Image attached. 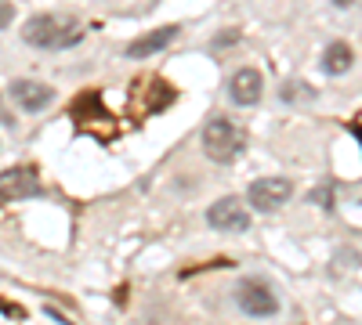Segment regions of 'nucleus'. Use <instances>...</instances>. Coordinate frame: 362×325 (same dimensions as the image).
<instances>
[{"label": "nucleus", "mask_w": 362, "mask_h": 325, "mask_svg": "<svg viewBox=\"0 0 362 325\" xmlns=\"http://www.w3.org/2000/svg\"><path fill=\"white\" fill-rule=\"evenodd\" d=\"M22 40L37 51H69L83 40V22L73 15L40 11L22 25Z\"/></svg>", "instance_id": "obj_1"}, {"label": "nucleus", "mask_w": 362, "mask_h": 325, "mask_svg": "<svg viewBox=\"0 0 362 325\" xmlns=\"http://www.w3.org/2000/svg\"><path fill=\"white\" fill-rule=\"evenodd\" d=\"M199 141H203V152L214 159V163H232V159L243 156V149H247L243 127L225 120V116H214V120L203 127V137Z\"/></svg>", "instance_id": "obj_2"}, {"label": "nucleus", "mask_w": 362, "mask_h": 325, "mask_svg": "<svg viewBox=\"0 0 362 325\" xmlns=\"http://www.w3.org/2000/svg\"><path fill=\"white\" fill-rule=\"evenodd\" d=\"M232 297H235L239 311L250 314V318H272V314H279L276 289H272L268 282H261V278H239Z\"/></svg>", "instance_id": "obj_3"}, {"label": "nucleus", "mask_w": 362, "mask_h": 325, "mask_svg": "<svg viewBox=\"0 0 362 325\" xmlns=\"http://www.w3.org/2000/svg\"><path fill=\"white\" fill-rule=\"evenodd\" d=\"M290 195H293V185L286 181V177H257V181L247 188V202L261 214L279 210L283 202H290Z\"/></svg>", "instance_id": "obj_4"}, {"label": "nucleus", "mask_w": 362, "mask_h": 325, "mask_svg": "<svg viewBox=\"0 0 362 325\" xmlns=\"http://www.w3.org/2000/svg\"><path fill=\"white\" fill-rule=\"evenodd\" d=\"M40 195V173L33 166H8L0 173V202H18Z\"/></svg>", "instance_id": "obj_5"}, {"label": "nucleus", "mask_w": 362, "mask_h": 325, "mask_svg": "<svg viewBox=\"0 0 362 325\" xmlns=\"http://www.w3.org/2000/svg\"><path fill=\"white\" fill-rule=\"evenodd\" d=\"M8 98L22 109V112H29V116H37V112H44V109H51L54 105V91L47 83H40V80H15L11 87H8Z\"/></svg>", "instance_id": "obj_6"}, {"label": "nucleus", "mask_w": 362, "mask_h": 325, "mask_svg": "<svg viewBox=\"0 0 362 325\" xmlns=\"http://www.w3.org/2000/svg\"><path fill=\"white\" fill-rule=\"evenodd\" d=\"M206 224L214 231H247L250 228V214H247V206L239 202L235 195H225V199H218L206 210Z\"/></svg>", "instance_id": "obj_7"}, {"label": "nucleus", "mask_w": 362, "mask_h": 325, "mask_svg": "<svg viewBox=\"0 0 362 325\" xmlns=\"http://www.w3.org/2000/svg\"><path fill=\"white\" fill-rule=\"evenodd\" d=\"M261 94H264V80H261L257 69L247 66V69H235V73H232V80H228V98H232L235 105L250 109V105L261 102Z\"/></svg>", "instance_id": "obj_8"}, {"label": "nucleus", "mask_w": 362, "mask_h": 325, "mask_svg": "<svg viewBox=\"0 0 362 325\" xmlns=\"http://www.w3.org/2000/svg\"><path fill=\"white\" fill-rule=\"evenodd\" d=\"M177 37H181L177 25H160V29H153V33H145V37L131 40L124 54L134 58V62H141V58H153V54H160L163 47H170V40H177Z\"/></svg>", "instance_id": "obj_9"}, {"label": "nucleus", "mask_w": 362, "mask_h": 325, "mask_svg": "<svg viewBox=\"0 0 362 325\" xmlns=\"http://www.w3.org/2000/svg\"><path fill=\"white\" fill-rule=\"evenodd\" d=\"M351 62H355V54H351V47H348L344 40H329V44H326V51H322V69H326L329 76H344V73L351 69Z\"/></svg>", "instance_id": "obj_10"}, {"label": "nucleus", "mask_w": 362, "mask_h": 325, "mask_svg": "<svg viewBox=\"0 0 362 325\" xmlns=\"http://www.w3.org/2000/svg\"><path fill=\"white\" fill-rule=\"evenodd\" d=\"M293 94H305V98H312V91H308V87L305 83H283V102H293Z\"/></svg>", "instance_id": "obj_11"}, {"label": "nucleus", "mask_w": 362, "mask_h": 325, "mask_svg": "<svg viewBox=\"0 0 362 325\" xmlns=\"http://www.w3.org/2000/svg\"><path fill=\"white\" fill-rule=\"evenodd\" d=\"M11 18H15V8L8 4V0H0V29L11 25Z\"/></svg>", "instance_id": "obj_12"}, {"label": "nucleus", "mask_w": 362, "mask_h": 325, "mask_svg": "<svg viewBox=\"0 0 362 325\" xmlns=\"http://www.w3.org/2000/svg\"><path fill=\"white\" fill-rule=\"evenodd\" d=\"M228 44H235V29H232V33L225 29V33H218V40H214V47H228Z\"/></svg>", "instance_id": "obj_13"}]
</instances>
